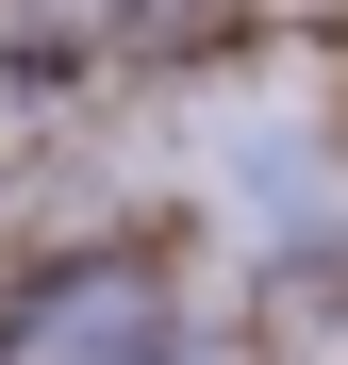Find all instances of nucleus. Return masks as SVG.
I'll list each match as a JSON object with an SVG mask.
<instances>
[{
    "label": "nucleus",
    "mask_w": 348,
    "mask_h": 365,
    "mask_svg": "<svg viewBox=\"0 0 348 365\" xmlns=\"http://www.w3.org/2000/svg\"><path fill=\"white\" fill-rule=\"evenodd\" d=\"M149 332H166V316H149V282H50V299H33V332L0 349V365H149Z\"/></svg>",
    "instance_id": "f257e3e1"
}]
</instances>
